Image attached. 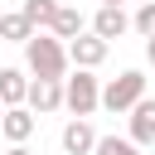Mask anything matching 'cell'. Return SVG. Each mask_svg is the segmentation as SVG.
<instances>
[{
	"label": "cell",
	"instance_id": "obj_17",
	"mask_svg": "<svg viewBox=\"0 0 155 155\" xmlns=\"http://www.w3.org/2000/svg\"><path fill=\"white\" fill-rule=\"evenodd\" d=\"M145 58H150V68H155V39H150V44H145Z\"/></svg>",
	"mask_w": 155,
	"mask_h": 155
},
{
	"label": "cell",
	"instance_id": "obj_1",
	"mask_svg": "<svg viewBox=\"0 0 155 155\" xmlns=\"http://www.w3.org/2000/svg\"><path fill=\"white\" fill-rule=\"evenodd\" d=\"M24 63H29L34 78H53V82H63V68H68L73 58H68V44H63L58 34H34V39L24 44Z\"/></svg>",
	"mask_w": 155,
	"mask_h": 155
},
{
	"label": "cell",
	"instance_id": "obj_12",
	"mask_svg": "<svg viewBox=\"0 0 155 155\" xmlns=\"http://www.w3.org/2000/svg\"><path fill=\"white\" fill-rule=\"evenodd\" d=\"M19 10H24V19H29L34 29H53V19H58L63 5H58V0H24Z\"/></svg>",
	"mask_w": 155,
	"mask_h": 155
},
{
	"label": "cell",
	"instance_id": "obj_16",
	"mask_svg": "<svg viewBox=\"0 0 155 155\" xmlns=\"http://www.w3.org/2000/svg\"><path fill=\"white\" fill-rule=\"evenodd\" d=\"M5 155H34V150H29V145H10Z\"/></svg>",
	"mask_w": 155,
	"mask_h": 155
},
{
	"label": "cell",
	"instance_id": "obj_19",
	"mask_svg": "<svg viewBox=\"0 0 155 155\" xmlns=\"http://www.w3.org/2000/svg\"><path fill=\"white\" fill-rule=\"evenodd\" d=\"M0 121H5V102H0Z\"/></svg>",
	"mask_w": 155,
	"mask_h": 155
},
{
	"label": "cell",
	"instance_id": "obj_11",
	"mask_svg": "<svg viewBox=\"0 0 155 155\" xmlns=\"http://www.w3.org/2000/svg\"><path fill=\"white\" fill-rule=\"evenodd\" d=\"M39 29L24 19V10H15V15H0V39H10V44H29Z\"/></svg>",
	"mask_w": 155,
	"mask_h": 155
},
{
	"label": "cell",
	"instance_id": "obj_6",
	"mask_svg": "<svg viewBox=\"0 0 155 155\" xmlns=\"http://www.w3.org/2000/svg\"><path fill=\"white\" fill-rule=\"evenodd\" d=\"M97 140H102V136H97L82 116H73V121L63 126V150H68V155H97Z\"/></svg>",
	"mask_w": 155,
	"mask_h": 155
},
{
	"label": "cell",
	"instance_id": "obj_13",
	"mask_svg": "<svg viewBox=\"0 0 155 155\" xmlns=\"http://www.w3.org/2000/svg\"><path fill=\"white\" fill-rule=\"evenodd\" d=\"M48 34H58V39H68V44H73V39H82V15H78V10H73V5H63V10H58V19H53V29H48Z\"/></svg>",
	"mask_w": 155,
	"mask_h": 155
},
{
	"label": "cell",
	"instance_id": "obj_5",
	"mask_svg": "<svg viewBox=\"0 0 155 155\" xmlns=\"http://www.w3.org/2000/svg\"><path fill=\"white\" fill-rule=\"evenodd\" d=\"M107 48H111L107 39L82 34V39H73V44H68V58H73L78 68H87V73H92V68H102V63H107Z\"/></svg>",
	"mask_w": 155,
	"mask_h": 155
},
{
	"label": "cell",
	"instance_id": "obj_9",
	"mask_svg": "<svg viewBox=\"0 0 155 155\" xmlns=\"http://www.w3.org/2000/svg\"><path fill=\"white\" fill-rule=\"evenodd\" d=\"M29 82L34 78H24L19 68H0V102L5 107H24L29 102Z\"/></svg>",
	"mask_w": 155,
	"mask_h": 155
},
{
	"label": "cell",
	"instance_id": "obj_2",
	"mask_svg": "<svg viewBox=\"0 0 155 155\" xmlns=\"http://www.w3.org/2000/svg\"><path fill=\"white\" fill-rule=\"evenodd\" d=\"M140 102H145V73L140 68H126L102 87V107L107 111H136Z\"/></svg>",
	"mask_w": 155,
	"mask_h": 155
},
{
	"label": "cell",
	"instance_id": "obj_7",
	"mask_svg": "<svg viewBox=\"0 0 155 155\" xmlns=\"http://www.w3.org/2000/svg\"><path fill=\"white\" fill-rule=\"evenodd\" d=\"M126 29H131V15H126V10H116V5H102V10L92 15V34H97V39H107V44H111V39H121Z\"/></svg>",
	"mask_w": 155,
	"mask_h": 155
},
{
	"label": "cell",
	"instance_id": "obj_8",
	"mask_svg": "<svg viewBox=\"0 0 155 155\" xmlns=\"http://www.w3.org/2000/svg\"><path fill=\"white\" fill-rule=\"evenodd\" d=\"M0 136H5L10 145H24V140L34 136V111H29V107H5V121H0Z\"/></svg>",
	"mask_w": 155,
	"mask_h": 155
},
{
	"label": "cell",
	"instance_id": "obj_4",
	"mask_svg": "<svg viewBox=\"0 0 155 155\" xmlns=\"http://www.w3.org/2000/svg\"><path fill=\"white\" fill-rule=\"evenodd\" d=\"M34 116H48V111H58L63 107V82H53V78H34L29 82V102H24Z\"/></svg>",
	"mask_w": 155,
	"mask_h": 155
},
{
	"label": "cell",
	"instance_id": "obj_18",
	"mask_svg": "<svg viewBox=\"0 0 155 155\" xmlns=\"http://www.w3.org/2000/svg\"><path fill=\"white\" fill-rule=\"evenodd\" d=\"M102 5H116V10H121V0H102Z\"/></svg>",
	"mask_w": 155,
	"mask_h": 155
},
{
	"label": "cell",
	"instance_id": "obj_3",
	"mask_svg": "<svg viewBox=\"0 0 155 155\" xmlns=\"http://www.w3.org/2000/svg\"><path fill=\"white\" fill-rule=\"evenodd\" d=\"M63 107H68L73 116H82V121L102 107V87H97V78H92L87 68H78L73 78H63Z\"/></svg>",
	"mask_w": 155,
	"mask_h": 155
},
{
	"label": "cell",
	"instance_id": "obj_14",
	"mask_svg": "<svg viewBox=\"0 0 155 155\" xmlns=\"http://www.w3.org/2000/svg\"><path fill=\"white\" fill-rule=\"evenodd\" d=\"M131 29L150 44L155 39V0H140V10H136V19H131Z\"/></svg>",
	"mask_w": 155,
	"mask_h": 155
},
{
	"label": "cell",
	"instance_id": "obj_15",
	"mask_svg": "<svg viewBox=\"0 0 155 155\" xmlns=\"http://www.w3.org/2000/svg\"><path fill=\"white\" fill-rule=\"evenodd\" d=\"M97 155H140V145L131 136H102L97 140Z\"/></svg>",
	"mask_w": 155,
	"mask_h": 155
},
{
	"label": "cell",
	"instance_id": "obj_10",
	"mask_svg": "<svg viewBox=\"0 0 155 155\" xmlns=\"http://www.w3.org/2000/svg\"><path fill=\"white\" fill-rule=\"evenodd\" d=\"M131 140L136 145H155V102L150 97L131 111Z\"/></svg>",
	"mask_w": 155,
	"mask_h": 155
}]
</instances>
